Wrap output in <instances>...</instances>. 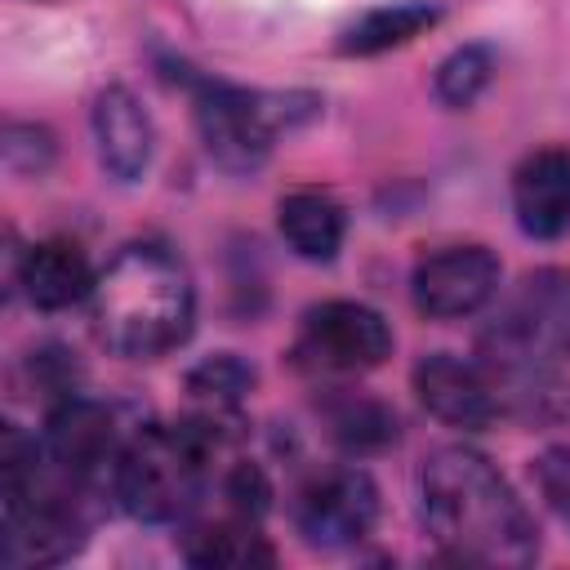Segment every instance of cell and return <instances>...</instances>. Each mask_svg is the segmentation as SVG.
Wrapping results in <instances>:
<instances>
[{
    "label": "cell",
    "instance_id": "ffe728a7",
    "mask_svg": "<svg viewBox=\"0 0 570 570\" xmlns=\"http://www.w3.org/2000/svg\"><path fill=\"white\" fill-rule=\"evenodd\" d=\"M254 383H258V370L240 352H214L187 370V392L205 410H218V414L236 410L254 392Z\"/></svg>",
    "mask_w": 570,
    "mask_h": 570
},
{
    "label": "cell",
    "instance_id": "6da1fadb",
    "mask_svg": "<svg viewBox=\"0 0 570 570\" xmlns=\"http://www.w3.org/2000/svg\"><path fill=\"white\" fill-rule=\"evenodd\" d=\"M419 512L432 543L463 566H530L539 525L508 476L472 445H441L419 468Z\"/></svg>",
    "mask_w": 570,
    "mask_h": 570
},
{
    "label": "cell",
    "instance_id": "5b68a950",
    "mask_svg": "<svg viewBox=\"0 0 570 570\" xmlns=\"http://www.w3.org/2000/svg\"><path fill=\"white\" fill-rule=\"evenodd\" d=\"M485 374L534 379L561 356H570V272L534 267L503 298L499 316L481 334Z\"/></svg>",
    "mask_w": 570,
    "mask_h": 570
},
{
    "label": "cell",
    "instance_id": "52a82bcc",
    "mask_svg": "<svg viewBox=\"0 0 570 570\" xmlns=\"http://www.w3.org/2000/svg\"><path fill=\"white\" fill-rule=\"evenodd\" d=\"M125 441L129 432H120V419L111 405L71 392L49 410L40 450H45V463L67 485H98V481H116Z\"/></svg>",
    "mask_w": 570,
    "mask_h": 570
},
{
    "label": "cell",
    "instance_id": "3957f363",
    "mask_svg": "<svg viewBox=\"0 0 570 570\" xmlns=\"http://www.w3.org/2000/svg\"><path fill=\"white\" fill-rule=\"evenodd\" d=\"M218 410H205L183 423H147L134 428L120 463H116V499L129 517L169 525L183 521L205 490L209 476V454L218 450Z\"/></svg>",
    "mask_w": 570,
    "mask_h": 570
},
{
    "label": "cell",
    "instance_id": "5bb4252c",
    "mask_svg": "<svg viewBox=\"0 0 570 570\" xmlns=\"http://www.w3.org/2000/svg\"><path fill=\"white\" fill-rule=\"evenodd\" d=\"M13 276H18V289L27 294V303L40 312H62V307L89 303L94 281H98L85 249L67 236H45V240L27 245L18 254Z\"/></svg>",
    "mask_w": 570,
    "mask_h": 570
},
{
    "label": "cell",
    "instance_id": "7c38bea8",
    "mask_svg": "<svg viewBox=\"0 0 570 570\" xmlns=\"http://www.w3.org/2000/svg\"><path fill=\"white\" fill-rule=\"evenodd\" d=\"M89 125H94L98 165L116 183H138L151 165V151H156V125H151L142 98L129 85H107L94 98Z\"/></svg>",
    "mask_w": 570,
    "mask_h": 570
},
{
    "label": "cell",
    "instance_id": "44dd1931",
    "mask_svg": "<svg viewBox=\"0 0 570 570\" xmlns=\"http://www.w3.org/2000/svg\"><path fill=\"white\" fill-rule=\"evenodd\" d=\"M58 156V142L45 125L36 120H9L4 125V138H0V160L9 174L18 178H40Z\"/></svg>",
    "mask_w": 570,
    "mask_h": 570
},
{
    "label": "cell",
    "instance_id": "30bf717a",
    "mask_svg": "<svg viewBox=\"0 0 570 570\" xmlns=\"http://www.w3.org/2000/svg\"><path fill=\"white\" fill-rule=\"evenodd\" d=\"M85 548V517L62 494H45L40 481L4 503V534H0V561L13 570L27 566H58Z\"/></svg>",
    "mask_w": 570,
    "mask_h": 570
},
{
    "label": "cell",
    "instance_id": "ac0fdd59",
    "mask_svg": "<svg viewBox=\"0 0 570 570\" xmlns=\"http://www.w3.org/2000/svg\"><path fill=\"white\" fill-rule=\"evenodd\" d=\"M325 432L347 454H374L401 436V423H396L392 405H383L365 392H338L325 401Z\"/></svg>",
    "mask_w": 570,
    "mask_h": 570
},
{
    "label": "cell",
    "instance_id": "4fadbf2b",
    "mask_svg": "<svg viewBox=\"0 0 570 570\" xmlns=\"http://www.w3.org/2000/svg\"><path fill=\"white\" fill-rule=\"evenodd\" d=\"M512 214L530 240L570 236V147H534L512 169Z\"/></svg>",
    "mask_w": 570,
    "mask_h": 570
},
{
    "label": "cell",
    "instance_id": "9c48e42d",
    "mask_svg": "<svg viewBox=\"0 0 570 570\" xmlns=\"http://www.w3.org/2000/svg\"><path fill=\"white\" fill-rule=\"evenodd\" d=\"M499 254L485 245H441L410 272V298L432 321H459L481 312L499 294Z\"/></svg>",
    "mask_w": 570,
    "mask_h": 570
},
{
    "label": "cell",
    "instance_id": "d6986e66",
    "mask_svg": "<svg viewBox=\"0 0 570 570\" xmlns=\"http://www.w3.org/2000/svg\"><path fill=\"white\" fill-rule=\"evenodd\" d=\"M494 71H499V58H494L490 45H459L454 53H445V58L436 62L432 94H436L441 107L463 111V107H472V102L490 89Z\"/></svg>",
    "mask_w": 570,
    "mask_h": 570
},
{
    "label": "cell",
    "instance_id": "2e32d148",
    "mask_svg": "<svg viewBox=\"0 0 570 570\" xmlns=\"http://www.w3.org/2000/svg\"><path fill=\"white\" fill-rule=\"evenodd\" d=\"M183 557L200 570H258V566H276V548L267 543V534L258 530V521L227 512L218 521L191 525L183 534Z\"/></svg>",
    "mask_w": 570,
    "mask_h": 570
},
{
    "label": "cell",
    "instance_id": "e0dca14e",
    "mask_svg": "<svg viewBox=\"0 0 570 570\" xmlns=\"http://www.w3.org/2000/svg\"><path fill=\"white\" fill-rule=\"evenodd\" d=\"M441 18H445V9L436 0H396V4L365 9L352 27H343L338 53L343 58H374V53L401 49V45L428 36Z\"/></svg>",
    "mask_w": 570,
    "mask_h": 570
},
{
    "label": "cell",
    "instance_id": "8992f818",
    "mask_svg": "<svg viewBox=\"0 0 570 570\" xmlns=\"http://www.w3.org/2000/svg\"><path fill=\"white\" fill-rule=\"evenodd\" d=\"M392 325L379 307L356 298H325L303 312L294 356L316 374H365L392 356Z\"/></svg>",
    "mask_w": 570,
    "mask_h": 570
},
{
    "label": "cell",
    "instance_id": "7402d4cb",
    "mask_svg": "<svg viewBox=\"0 0 570 570\" xmlns=\"http://www.w3.org/2000/svg\"><path fill=\"white\" fill-rule=\"evenodd\" d=\"M223 494H227V512H240L249 521H263V512L272 508V485L258 463H236L223 476Z\"/></svg>",
    "mask_w": 570,
    "mask_h": 570
},
{
    "label": "cell",
    "instance_id": "277c9868",
    "mask_svg": "<svg viewBox=\"0 0 570 570\" xmlns=\"http://www.w3.org/2000/svg\"><path fill=\"white\" fill-rule=\"evenodd\" d=\"M178 85L191 94L196 134L209 160L227 174H254L281 134H294L325 111V98L312 89H245L191 67H178Z\"/></svg>",
    "mask_w": 570,
    "mask_h": 570
},
{
    "label": "cell",
    "instance_id": "8fae6325",
    "mask_svg": "<svg viewBox=\"0 0 570 570\" xmlns=\"http://www.w3.org/2000/svg\"><path fill=\"white\" fill-rule=\"evenodd\" d=\"M410 383H414V396L419 405L441 419L445 428H459V432H476L485 423H494L499 414V396H494V379L454 356V352H428L419 356V365L410 370Z\"/></svg>",
    "mask_w": 570,
    "mask_h": 570
},
{
    "label": "cell",
    "instance_id": "9a60e30c",
    "mask_svg": "<svg viewBox=\"0 0 570 570\" xmlns=\"http://www.w3.org/2000/svg\"><path fill=\"white\" fill-rule=\"evenodd\" d=\"M276 232L303 263H334L347 236V209L321 187H294L276 200Z\"/></svg>",
    "mask_w": 570,
    "mask_h": 570
},
{
    "label": "cell",
    "instance_id": "7a4b0ae2",
    "mask_svg": "<svg viewBox=\"0 0 570 570\" xmlns=\"http://www.w3.org/2000/svg\"><path fill=\"white\" fill-rule=\"evenodd\" d=\"M89 316L98 338L125 361H156L187 343L196 285L183 258L160 240L120 245L94 281Z\"/></svg>",
    "mask_w": 570,
    "mask_h": 570
},
{
    "label": "cell",
    "instance_id": "ba28073f",
    "mask_svg": "<svg viewBox=\"0 0 570 570\" xmlns=\"http://www.w3.org/2000/svg\"><path fill=\"white\" fill-rule=\"evenodd\" d=\"M374 521H379V485L356 463L316 472L298 490V503H294V525L303 543L325 548V552L361 543L374 530Z\"/></svg>",
    "mask_w": 570,
    "mask_h": 570
}]
</instances>
